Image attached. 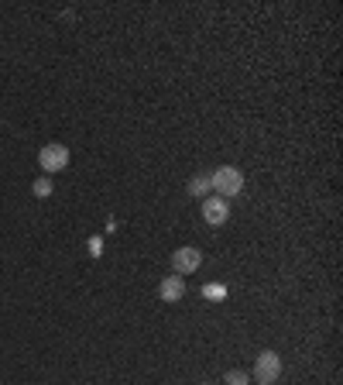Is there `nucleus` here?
Instances as JSON below:
<instances>
[{
  "label": "nucleus",
  "mask_w": 343,
  "mask_h": 385,
  "mask_svg": "<svg viewBox=\"0 0 343 385\" xmlns=\"http://www.w3.org/2000/svg\"><path fill=\"white\" fill-rule=\"evenodd\" d=\"M189 192H192V196H203V199H206V196L213 192V186H210V176H196V179L189 183Z\"/></svg>",
  "instance_id": "7"
},
{
  "label": "nucleus",
  "mask_w": 343,
  "mask_h": 385,
  "mask_svg": "<svg viewBox=\"0 0 343 385\" xmlns=\"http://www.w3.org/2000/svg\"><path fill=\"white\" fill-rule=\"evenodd\" d=\"M203 296H206V299H223V296H227V289L210 283V286H203Z\"/></svg>",
  "instance_id": "9"
},
{
  "label": "nucleus",
  "mask_w": 343,
  "mask_h": 385,
  "mask_svg": "<svg viewBox=\"0 0 343 385\" xmlns=\"http://www.w3.org/2000/svg\"><path fill=\"white\" fill-rule=\"evenodd\" d=\"M278 375H281V358L275 355V351H261L254 361V379L257 385H275L278 382Z\"/></svg>",
  "instance_id": "3"
},
{
  "label": "nucleus",
  "mask_w": 343,
  "mask_h": 385,
  "mask_svg": "<svg viewBox=\"0 0 343 385\" xmlns=\"http://www.w3.org/2000/svg\"><path fill=\"white\" fill-rule=\"evenodd\" d=\"M158 296H162L165 303H178V299L185 296V279H182V276H169V279H162Z\"/></svg>",
  "instance_id": "6"
},
{
  "label": "nucleus",
  "mask_w": 343,
  "mask_h": 385,
  "mask_svg": "<svg viewBox=\"0 0 343 385\" xmlns=\"http://www.w3.org/2000/svg\"><path fill=\"white\" fill-rule=\"evenodd\" d=\"M203 217H206V224H213V227L227 224V217H230L227 199H223V196H206V199H203Z\"/></svg>",
  "instance_id": "5"
},
{
  "label": "nucleus",
  "mask_w": 343,
  "mask_h": 385,
  "mask_svg": "<svg viewBox=\"0 0 343 385\" xmlns=\"http://www.w3.org/2000/svg\"><path fill=\"white\" fill-rule=\"evenodd\" d=\"M38 165H41L45 176L62 172V169L69 165V148H66V145H45V148L38 152Z\"/></svg>",
  "instance_id": "2"
},
{
  "label": "nucleus",
  "mask_w": 343,
  "mask_h": 385,
  "mask_svg": "<svg viewBox=\"0 0 343 385\" xmlns=\"http://www.w3.org/2000/svg\"><path fill=\"white\" fill-rule=\"evenodd\" d=\"M210 186L216 192H223V199H227V196H241V190H244V176H241V169L223 165V169H216V172L210 176Z\"/></svg>",
  "instance_id": "1"
},
{
  "label": "nucleus",
  "mask_w": 343,
  "mask_h": 385,
  "mask_svg": "<svg viewBox=\"0 0 343 385\" xmlns=\"http://www.w3.org/2000/svg\"><path fill=\"white\" fill-rule=\"evenodd\" d=\"M31 192H35V196H41V199H45V196H52V183H48V179H38V183H35V186H31Z\"/></svg>",
  "instance_id": "8"
},
{
  "label": "nucleus",
  "mask_w": 343,
  "mask_h": 385,
  "mask_svg": "<svg viewBox=\"0 0 343 385\" xmlns=\"http://www.w3.org/2000/svg\"><path fill=\"white\" fill-rule=\"evenodd\" d=\"M199 265H203L199 248H178V251L172 255V269H175V276H189V272H196Z\"/></svg>",
  "instance_id": "4"
},
{
  "label": "nucleus",
  "mask_w": 343,
  "mask_h": 385,
  "mask_svg": "<svg viewBox=\"0 0 343 385\" xmlns=\"http://www.w3.org/2000/svg\"><path fill=\"white\" fill-rule=\"evenodd\" d=\"M223 382H227V385H248V375L234 368V372H227V379H223Z\"/></svg>",
  "instance_id": "10"
}]
</instances>
